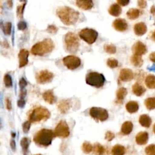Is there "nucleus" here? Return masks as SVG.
Masks as SVG:
<instances>
[{
	"label": "nucleus",
	"instance_id": "nucleus-1",
	"mask_svg": "<svg viewBox=\"0 0 155 155\" xmlns=\"http://www.w3.org/2000/svg\"><path fill=\"white\" fill-rule=\"evenodd\" d=\"M56 15L61 22L67 25H71L76 24L79 16L78 12L67 6L58 8Z\"/></svg>",
	"mask_w": 155,
	"mask_h": 155
},
{
	"label": "nucleus",
	"instance_id": "nucleus-2",
	"mask_svg": "<svg viewBox=\"0 0 155 155\" xmlns=\"http://www.w3.org/2000/svg\"><path fill=\"white\" fill-rule=\"evenodd\" d=\"M54 47L53 41L50 38H46L35 44L31 49V53L34 55L43 56L51 52Z\"/></svg>",
	"mask_w": 155,
	"mask_h": 155
},
{
	"label": "nucleus",
	"instance_id": "nucleus-3",
	"mask_svg": "<svg viewBox=\"0 0 155 155\" xmlns=\"http://www.w3.org/2000/svg\"><path fill=\"white\" fill-rule=\"evenodd\" d=\"M54 136L52 130L43 128L36 133L33 140L38 145L47 147L51 144Z\"/></svg>",
	"mask_w": 155,
	"mask_h": 155
},
{
	"label": "nucleus",
	"instance_id": "nucleus-4",
	"mask_svg": "<svg viewBox=\"0 0 155 155\" xmlns=\"http://www.w3.org/2000/svg\"><path fill=\"white\" fill-rule=\"evenodd\" d=\"M50 116V111L44 107H38L34 108L29 116L31 122H37L47 120Z\"/></svg>",
	"mask_w": 155,
	"mask_h": 155
},
{
	"label": "nucleus",
	"instance_id": "nucleus-5",
	"mask_svg": "<svg viewBox=\"0 0 155 155\" xmlns=\"http://www.w3.org/2000/svg\"><path fill=\"white\" fill-rule=\"evenodd\" d=\"M64 44L66 50L70 53H75L79 45L77 35L72 32L67 33L64 37Z\"/></svg>",
	"mask_w": 155,
	"mask_h": 155
},
{
	"label": "nucleus",
	"instance_id": "nucleus-6",
	"mask_svg": "<svg viewBox=\"0 0 155 155\" xmlns=\"http://www.w3.org/2000/svg\"><path fill=\"white\" fill-rule=\"evenodd\" d=\"M105 78L102 74L97 72L91 71L86 75L85 82L88 85L100 88L103 86L105 82Z\"/></svg>",
	"mask_w": 155,
	"mask_h": 155
},
{
	"label": "nucleus",
	"instance_id": "nucleus-7",
	"mask_svg": "<svg viewBox=\"0 0 155 155\" xmlns=\"http://www.w3.org/2000/svg\"><path fill=\"white\" fill-rule=\"evenodd\" d=\"M79 37L88 44H93L97 38V32L92 28H84L79 33Z\"/></svg>",
	"mask_w": 155,
	"mask_h": 155
},
{
	"label": "nucleus",
	"instance_id": "nucleus-8",
	"mask_svg": "<svg viewBox=\"0 0 155 155\" xmlns=\"http://www.w3.org/2000/svg\"><path fill=\"white\" fill-rule=\"evenodd\" d=\"M90 115L95 120L105 121L108 119V111L102 108L92 107L90 110Z\"/></svg>",
	"mask_w": 155,
	"mask_h": 155
},
{
	"label": "nucleus",
	"instance_id": "nucleus-9",
	"mask_svg": "<svg viewBox=\"0 0 155 155\" xmlns=\"http://www.w3.org/2000/svg\"><path fill=\"white\" fill-rule=\"evenodd\" d=\"M62 62L64 65L70 70H74L78 68L81 63V59L75 56L69 55L63 58Z\"/></svg>",
	"mask_w": 155,
	"mask_h": 155
},
{
	"label": "nucleus",
	"instance_id": "nucleus-10",
	"mask_svg": "<svg viewBox=\"0 0 155 155\" xmlns=\"http://www.w3.org/2000/svg\"><path fill=\"white\" fill-rule=\"evenodd\" d=\"M54 133L56 136L64 138L68 137L70 134V131L67 124L64 120H61L56 125Z\"/></svg>",
	"mask_w": 155,
	"mask_h": 155
},
{
	"label": "nucleus",
	"instance_id": "nucleus-11",
	"mask_svg": "<svg viewBox=\"0 0 155 155\" xmlns=\"http://www.w3.org/2000/svg\"><path fill=\"white\" fill-rule=\"evenodd\" d=\"M54 74L50 71L47 70H41L39 71L36 76V79L38 83L39 84H46L50 82L53 78Z\"/></svg>",
	"mask_w": 155,
	"mask_h": 155
},
{
	"label": "nucleus",
	"instance_id": "nucleus-12",
	"mask_svg": "<svg viewBox=\"0 0 155 155\" xmlns=\"http://www.w3.org/2000/svg\"><path fill=\"white\" fill-rule=\"evenodd\" d=\"M132 51L134 54L142 56L147 53V47L144 43L139 41L133 44L132 47Z\"/></svg>",
	"mask_w": 155,
	"mask_h": 155
},
{
	"label": "nucleus",
	"instance_id": "nucleus-13",
	"mask_svg": "<svg viewBox=\"0 0 155 155\" xmlns=\"http://www.w3.org/2000/svg\"><path fill=\"white\" fill-rule=\"evenodd\" d=\"M134 78V73L131 69L123 68L120 71L119 78L123 82H128Z\"/></svg>",
	"mask_w": 155,
	"mask_h": 155
},
{
	"label": "nucleus",
	"instance_id": "nucleus-14",
	"mask_svg": "<svg viewBox=\"0 0 155 155\" xmlns=\"http://www.w3.org/2000/svg\"><path fill=\"white\" fill-rule=\"evenodd\" d=\"M113 27L118 31H124L128 28V24L124 19L118 18L113 21Z\"/></svg>",
	"mask_w": 155,
	"mask_h": 155
},
{
	"label": "nucleus",
	"instance_id": "nucleus-15",
	"mask_svg": "<svg viewBox=\"0 0 155 155\" xmlns=\"http://www.w3.org/2000/svg\"><path fill=\"white\" fill-rule=\"evenodd\" d=\"M133 30L136 35L140 36L145 35L147 33V27L144 22H139L134 24Z\"/></svg>",
	"mask_w": 155,
	"mask_h": 155
},
{
	"label": "nucleus",
	"instance_id": "nucleus-16",
	"mask_svg": "<svg viewBox=\"0 0 155 155\" xmlns=\"http://www.w3.org/2000/svg\"><path fill=\"white\" fill-rule=\"evenodd\" d=\"M149 139V134L147 131H140L138 133L135 137V140L137 144L139 145H145Z\"/></svg>",
	"mask_w": 155,
	"mask_h": 155
},
{
	"label": "nucleus",
	"instance_id": "nucleus-17",
	"mask_svg": "<svg viewBox=\"0 0 155 155\" xmlns=\"http://www.w3.org/2000/svg\"><path fill=\"white\" fill-rule=\"evenodd\" d=\"M29 53L25 49H22L20 50L18 54L19 58V67L20 68L24 67L28 63V57Z\"/></svg>",
	"mask_w": 155,
	"mask_h": 155
},
{
	"label": "nucleus",
	"instance_id": "nucleus-18",
	"mask_svg": "<svg viewBox=\"0 0 155 155\" xmlns=\"http://www.w3.org/2000/svg\"><path fill=\"white\" fill-rule=\"evenodd\" d=\"M76 5L82 10H88L93 6V0H76Z\"/></svg>",
	"mask_w": 155,
	"mask_h": 155
},
{
	"label": "nucleus",
	"instance_id": "nucleus-19",
	"mask_svg": "<svg viewBox=\"0 0 155 155\" xmlns=\"http://www.w3.org/2000/svg\"><path fill=\"white\" fill-rule=\"evenodd\" d=\"M132 91L136 96H141L146 91V88L140 83L136 82L132 86Z\"/></svg>",
	"mask_w": 155,
	"mask_h": 155
},
{
	"label": "nucleus",
	"instance_id": "nucleus-20",
	"mask_svg": "<svg viewBox=\"0 0 155 155\" xmlns=\"http://www.w3.org/2000/svg\"><path fill=\"white\" fill-rule=\"evenodd\" d=\"M139 122L140 125L145 128H149L152 123L151 118L147 114H141L139 117Z\"/></svg>",
	"mask_w": 155,
	"mask_h": 155
},
{
	"label": "nucleus",
	"instance_id": "nucleus-21",
	"mask_svg": "<svg viewBox=\"0 0 155 155\" xmlns=\"http://www.w3.org/2000/svg\"><path fill=\"white\" fill-rule=\"evenodd\" d=\"M139 104L134 101H131L128 102L125 105V108L129 113H134L139 110Z\"/></svg>",
	"mask_w": 155,
	"mask_h": 155
},
{
	"label": "nucleus",
	"instance_id": "nucleus-22",
	"mask_svg": "<svg viewBox=\"0 0 155 155\" xmlns=\"http://www.w3.org/2000/svg\"><path fill=\"white\" fill-rule=\"evenodd\" d=\"M42 97L44 101L50 104H53L56 101V97L51 90L45 91L42 94Z\"/></svg>",
	"mask_w": 155,
	"mask_h": 155
},
{
	"label": "nucleus",
	"instance_id": "nucleus-23",
	"mask_svg": "<svg viewBox=\"0 0 155 155\" xmlns=\"http://www.w3.org/2000/svg\"><path fill=\"white\" fill-rule=\"evenodd\" d=\"M133 128V124L131 121H125L121 127V133L124 135L130 134Z\"/></svg>",
	"mask_w": 155,
	"mask_h": 155
},
{
	"label": "nucleus",
	"instance_id": "nucleus-24",
	"mask_svg": "<svg viewBox=\"0 0 155 155\" xmlns=\"http://www.w3.org/2000/svg\"><path fill=\"white\" fill-rule=\"evenodd\" d=\"M121 12H122V8L120 7V5L118 4H112L108 9V13H110V15L113 16H119Z\"/></svg>",
	"mask_w": 155,
	"mask_h": 155
},
{
	"label": "nucleus",
	"instance_id": "nucleus-25",
	"mask_svg": "<svg viewBox=\"0 0 155 155\" xmlns=\"http://www.w3.org/2000/svg\"><path fill=\"white\" fill-rule=\"evenodd\" d=\"M145 84L150 89L155 88V75L150 74L145 79Z\"/></svg>",
	"mask_w": 155,
	"mask_h": 155
},
{
	"label": "nucleus",
	"instance_id": "nucleus-26",
	"mask_svg": "<svg viewBox=\"0 0 155 155\" xmlns=\"http://www.w3.org/2000/svg\"><path fill=\"white\" fill-rule=\"evenodd\" d=\"M130 61L131 64L136 67H140L143 63V61L142 58V56L137 55L134 54H133L131 56L130 58Z\"/></svg>",
	"mask_w": 155,
	"mask_h": 155
},
{
	"label": "nucleus",
	"instance_id": "nucleus-27",
	"mask_svg": "<svg viewBox=\"0 0 155 155\" xmlns=\"http://www.w3.org/2000/svg\"><path fill=\"white\" fill-rule=\"evenodd\" d=\"M70 101L68 100H62L59 102L58 105V110L62 113H65L70 108Z\"/></svg>",
	"mask_w": 155,
	"mask_h": 155
},
{
	"label": "nucleus",
	"instance_id": "nucleus-28",
	"mask_svg": "<svg viewBox=\"0 0 155 155\" xmlns=\"http://www.w3.org/2000/svg\"><path fill=\"white\" fill-rule=\"evenodd\" d=\"M140 13V12L139 9L132 8L129 9L127 12V16L131 20H134L139 17Z\"/></svg>",
	"mask_w": 155,
	"mask_h": 155
},
{
	"label": "nucleus",
	"instance_id": "nucleus-29",
	"mask_svg": "<svg viewBox=\"0 0 155 155\" xmlns=\"http://www.w3.org/2000/svg\"><path fill=\"white\" fill-rule=\"evenodd\" d=\"M111 153L112 155H124L125 153V148L124 146L117 144L113 147Z\"/></svg>",
	"mask_w": 155,
	"mask_h": 155
},
{
	"label": "nucleus",
	"instance_id": "nucleus-30",
	"mask_svg": "<svg viewBox=\"0 0 155 155\" xmlns=\"http://www.w3.org/2000/svg\"><path fill=\"white\" fill-rule=\"evenodd\" d=\"M144 104L148 110H153L155 109V97H149L145 99Z\"/></svg>",
	"mask_w": 155,
	"mask_h": 155
},
{
	"label": "nucleus",
	"instance_id": "nucleus-31",
	"mask_svg": "<svg viewBox=\"0 0 155 155\" xmlns=\"http://www.w3.org/2000/svg\"><path fill=\"white\" fill-rule=\"evenodd\" d=\"M127 94V90L124 87H121L117 91L116 96L118 101H122Z\"/></svg>",
	"mask_w": 155,
	"mask_h": 155
},
{
	"label": "nucleus",
	"instance_id": "nucleus-32",
	"mask_svg": "<svg viewBox=\"0 0 155 155\" xmlns=\"http://www.w3.org/2000/svg\"><path fill=\"white\" fill-rule=\"evenodd\" d=\"M93 153L95 155H102L104 153V148L99 143H96L93 146Z\"/></svg>",
	"mask_w": 155,
	"mask_h": 155
},
{
	"label": "nucleus",
	"instance_id": "nucleus-33",
	"mask_svg": "<svg viewBox=\"0 0 155 155\" xmlns=\"http://www.w3.org/2000/svg\"><path fill=\"white\" fill-rule=\"evenodd\" d=\"M104 50L109 53V54H114L116 51V48L114 45L110 44H105L104 46Z\"/></svg>",
	"mask_w": 155,
	"mask_h": 155
},
{
	"label": "nucleus",
	"instance_id": "nucleus-34",
	"mask_svg": "<svg viewBox=\"0 0 155 155\" xmlns=\"http://www.w3.org/2000/svg\"><path fill=\"white\" fill-rule=\"evenodd\" d=\"M2 30L5 35H10L12 30V24L10 22H7L4 23L2 25Z\"/></svg>",
	"mask_w": 155,
	"mask_h": 155
},
{
	"label": "nucleus",
	"instance_id": "nucleus-35",
	"mask_svg": "<svg viewBox=\"0 0 155 155\" xmlns=\"http://www.w3.org/2000/svg\"><path fill=\"white\" fill-rule=\"evenodd\" d=\"M145 152L147 155H155V144H150L146 147Z\"/></svg>",
	"mask_w": 155,
	"mask_h": 155
},
{
	"label": "nucleus",
	"instance_id": "nucleus-36",
	"mask_svg": "<svg viewBox=\"0 0 155 155\" xmlns=\"http://www.w3.org/2000/svg\"><path fill=\"white\" fill-rule=\"evenodd\" d=\"M30 144V140L27 137H23L21 140V145L24 152H26Z\"/></svg>",
	"mask_w": 155,
	"mask_h": 155
},
{
	"label": "nucleus",
	"instance_id": "nucleus-37",
	"mask_svg": "<svg viewBox=\"0 0 155 155\" xmlns=\"http://www.w3.org/2000/svg\"><path fill=\"white\" fill-rule=\"evenodd\" d=\"M93 147L89 142H84L82 145V150L85 153H90L92 151Z\"/></svg>",
	"mask_w": 155,
	"mask_h": 155
},
{
	"label": "nucleus",
	"instance_id": "nucleus-38",
	"mask_svg": "<svg viewBox=\"0 0 155 155\" xmlns=\"http://www.w3.org/2000/svg\"><path fill=\"white\" fill-rule=\"evenodd\" d=\"M107 64L110 68H116L117 67L118 61L114 58H109L107 59Z\"/></svg>",
	"mask_w": 155,
	"mask_h": 155
},
{
	"label": "nucleus",
	"instance_id": "nucleus-39",
	"mask_svg": "<svg viewBox=\"0 0 155 155\" xmlns=\"http://www.w3.org/2000/svg\"><path fill=\"white\" fill-rule=\"evenodd\" d=\"M4 82L7 87H10L12 85V78L9 74H5L4 77Z\"/></svg>",
	"mask_w": 155,
	"mask_h": 155
},
{
	"label": "nucleus",
	"instance_id": "nucleus-40",
	"mask_svg": "<svg viewBox=\"0 0 155 155\" xmlns=\"http://www.w3.org/2000/svg\"><path fill=\"white\" fill-rule=\"evenodd\" d=\"M58 28L54 25H50L47 28V31L51 34H55L58 31Z\"/></svg>",
	"mask_w": 155,
	"mask_h": 155
},
{
	"label": "nucleus",
	"instance_id": "nucleus-41",
	"mask_svg": "<svg viewBox=\"0 0 155 155\" xmlns=\"http://www.w3.org/2000/svg\"><path fill=\"white\" fill-rule=\"evenodd\" d=\"M114 137H115V135L113 132H111L110 131H108L105 133V139L108 141H111L114 138Z\"/></svg>",
	"mask_w": 155,
	"mask_h": 155
},
{
	"label": "nucleus",
	"instance_id": "nucleus-42",
	"mask_svg": "<svg viewBox=\"0 0 155 155\" xmlns=\"http://www.w3.org/2000/svg\"><path fill=\"white\" fill-rule=\"evenodd\" d=\"M30 124H31V122L30 120L26 121L23 124V125H22V130L24 133H26L29 131L30 127Z\"/></svg>",
	"mask_w": 155,
	"mask_h": 155
},
{
	"label": "nucleus",
	"instance_id": "nucleus-43",
	"mask_svg": "<svg viewBox=\"0 0 155 155\" xmlns=\"http://www.w3.org/2000/svg\"><path fill=\"white\" fill-rule=\"evenodd\" d=\"M24 7H25V4H23L18 7V8H17V14H18V17H19V18L22 17V14H23Z\"/></svg>",
	"mask_w": 155,
	"mask_h": 155
},
{
	"label": "nucleus",
	"instance_id": "nucleus-44",
	"mask_svg": "<svg viewBox=\"0 0 155 155\" xmlns=\"http://www.w3.org/2000/svg\"><path fill=\"white\" fill-rule=\"evenodd\" d=\"M137 5L140 8H144L147 6V1L146 0H137Z\"/></svg>",
	"mask_w": 155,
	"mask_h": 155
},
{
	"label": "nucleus",
	"instance_id": "nucleus-45",
	"mask_svg": "<svg viewBox=\"0 0 155 155\" xmlns=\"http://www.w3.org/2000/svg\"><path fill=\"white\" fill-rule=\"evenodd\" d=\"M19 87L21 88V89H23L26 85H27V82L25 80L24 78H21L20 80H19Z\"/></svg>",
	"mask_w": 155,
	"mask_h": 155
},
{
	"label": "nucleus",
	"instance_id": "nucleus-46",
	"mask_svg": "<svg viewBox=\"0 0 155 155\" xmlns=\"http://www.w3.org/2000/svg\"><path fill=\"white\" fill-rule=\"evenodd\" d=\"M117 2L121 6H126L129 4L130 0H117Z\"/></svg>",
	"mask_w": 155,
	"mask_h": 155
},
{
	"label": "nucleus",
	"instance_id": "nucleus-47",
	"mask_svg": "<svg viewBox=\"0 0 155 155\" xmlns=\"http://www.w3.org/2000/svg\"><path fill=\"white\" fill-rule=\"evenodd\" d=\"M18 27L19 30H24L26 28V24L24 21H21L18 23Z\"/></svg>",
	"mask_w": 155,
	"mask_h": 155
},
{
	"label": "nucleus",
	"instance_id": "nucleus-48",
	"mask_svg": "<svg viewBox=\"0 0 155 155\" xmlns=\"http://www.w3.org/2000/svg\"><path fill=\"white\" fill-rule=\"evenodd\" d=\"M5 105H6V108L8 110H10L12 109L11 101L8 98H6V99H5Z\"/></svg>",
	"mask_w": 155,
	"mask_h": 155
},
{
	"label": "nucleus",
	"instance_id": "nucleus-49",
	"mask_svg": "<svg viewBox=\"0 0 155 155\" xmlns=\"http://www.w3.org/2000/svg\"><path fill=\"white\" fill-rule=\"evenodd\" d=\"M25 105V101L23 99H21L18 101V106L20 108H23Z\"/></svg>",
	"mask_w": 155,
	"mask_h": 155
},
{
	"label": "nucleus",
	"instance_id": "nucleus-50",
	"mask_svg": "<svg viewBox=\"0 0 155 155\" xmlns=\"http://www.w3.org/2000/svg\"><path fill=\"white\" fill-rule=\"evenodd\" d=\"M149 59L152 62L155 63V51H153L150 54Z\"/></svg>",
	"mask_w": 155,
	"mask_h": 155
},
{
	"label": "nucleus",
	"instance_id": "nucleus-51",
	"mask_svg": "<svg viewBox=\"0 0 155 155\" xmlns=\"http://www.w3.org/2000/svg\"><path fill=\"white\" fill-rule=\"evenodd\" d=\"M10 147L12 148V149L14 151L15 150V147H16V144H15V142L13 140H12L10 142Z\"/></svg>",
	"mask_w": 155,
	"mask_h": 155
},
{
	"label": "nucleus",
	"instance_id": "nucleus-52",
	"mask_svg": "<svg viewBox=\"0 0 155 155\" xmlns=\"http://www.w3.org/2000/svg\"><path fill=\"white\" fill-rule=\"evenodd\" d=\"M150 38H151V39L153 41L155 42V29H154V31H153L152 33L151 34Z\"/></svg>",
	"mask_w": 155,
	"mask_h": 155
},
{
	"label": "nucleus",
	"instance_id": "nucleus-53",
	"mask_svg": "<svg viewBox=\"0 0 155 155\" xmlns=\"http://www.w3.org/2000/svg\"><path fill=\"white\" fill-rule=\"evenodd\" d=\"M151 13H152V14H153L154 15H155V6H153V7H151Z\"/></svg>",
	"mask_w": 155,
	"mask_h": 155
},
{
	"label": "nucleus",
	"instance_id": "nucleus-54",
	"mask_svg": "<svg viewBox=\"0 0 155 155\" xmlns=\"http://www.w3.org/2000/svg\"><path fill=\"white\" fill-rule=\"evenodd\" d=\"M153 133L155 134V124L153 125Z\"/></svg>",
	"mask_w": 155,
	"mask_h": 155
},
{
	"label": "nucleus",
	"instance_id": "nucleus-55",
	"mask_svg": "<svg viewBox=\"0 0 155 155\" xmlns=\"http://www.w3.org/2000/svg\"><path fill=\"white\" fill-rule=\"evenodd\" d=\"M12 136L13 137H14V136H15V134L14 133H12Z\"/></svg>",
	"mask_w": 155,
	"mask_h": 155
},
{
	"label": "nucleus",
	"instance_id": "nucleus-56",
	"mask_svg": "<svg viewBox=\"0 0 155 155\" xmlns=\"http://www.w3.org/2000/svg\"><path fill=\"white\" fill-rule=\"evenodd\" d=\"M35 155H41V154H35Z\"/></svg>",
	"mask_w": 155,
	"mask_h": 155
},
{
	"label": "nucleus",
	"instance_id": "nucleus-57",
	"mask_svg": "<svg viewBox=\"0 0 155 155\" xmlns=\"http://www.w3.org/2000/svg\"><path fill=\"white\" fill-rule=\"evenodd\" d=\"M21 1H25V0H20Z\"/></svg>",
	"mask_w": 155,
	"mask_h": 155
}]
</instances>
